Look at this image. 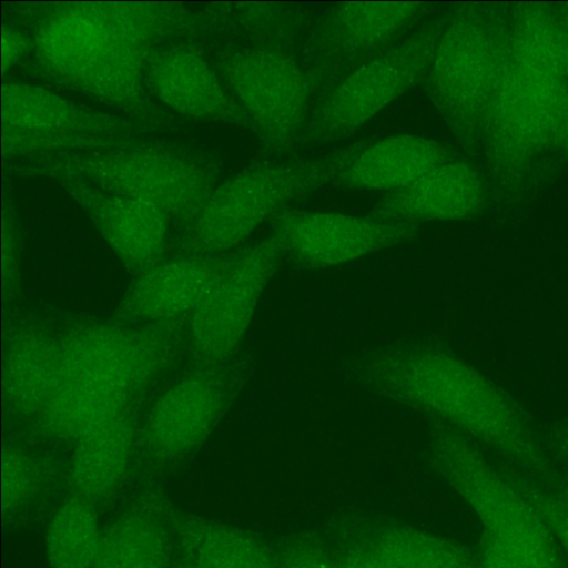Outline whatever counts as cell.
Instances as JSON below:
<instances>
[{
    "label": "cell",
    "mask_w": 568,
    "mask_h": 568,
    "mask_svg": "<svg viewBox=\"0 0 568 568\" xmlns=\"http://www.w3.org/2000/svg\"><path fill=\"white\" fill-rule=\"evenodd\" d=\"M365 377L395 402L435 417L539 476L551 466L510 398L477 368L435 347L402 346L377 354Z\"/></svg>",
    "instance_id": "1"
},
{
    "label": "cell",
    "mask_w": 568,
    "mask_h": 568,
    "mask_svg": "<svg viewBox=\"0 0 568 568\" xmlns=\"http://www.w3.org/2000/svg\"><path fill=\"white\" fill-rule=\"evenodd\" d=\"M17 13L34 41L24 71L50 84L122 45L156 47L225 28L222 3L206 8L171 2L24 3Z\"/></svg>",
    "instance_id": "2"
},
{
    "label": "cell",
    "mask_w": 568,
    "mask_h": 568,
    "mask_svg": "<svg viewBox=\"0 0 568 568\" xmlns=\"http://www.w3.org/2000/svg\"><path fill=\"white\" fill-rule=\"evenodd\" d=\"M8 168L27 176L78 178L151 203L184 225L219 184L222 171L210 154L148 139L120 149L26 159Z\"/></svg>",
    "instance_id": "3"
},
{
    "label": "cell",
    "mask_w": 568,
    "mask_h": 568,
    "mask_svg": "<svg viewBox=\"0 0 568 568\" xmlns=\"http://www.w3.org/2000/svg\"><path fill=\"white\" fill-rule=\"evenodd\" d=\"M372 142L361 139L313 159L258 163L219 183L184 225L183 251L215 256L241 247L280 210L332 184Z\"/></svg>",
    "instance_id": "4"
},
{
    "label": "cell",
    "mask_w": 568,
    "mask_h": 568,
    "mask_svg": "<svg viewBox=\"0 0 568 568\" xmlns=\"http://www.w3.org/2000/svg\"><path fill=\"white\" fill-rule=\"evenodd\" d=\"M182 333V322L74 325L61 337L59 384L110 412H122L170 368Z\"/></svg>",
    "instance_id": "5"
},
{
    "label": "cell",
    "mask_w": 568,
    "mask_h": 568,
    "mask_svg": "<svg viewBox=\"0 0 568 568\" xmlns=\"http://www.w3.org/2000/svg\"><path fill=\"white\" fill-rule=\"evenodd\" d=\"M429 460L437 476L478 519L484 534L524 552L544 568H566L542 517L514 486L507 471L487 459L478 444L439 424L430 438Z\"/></svg>",
    "instance_id": "6"
},
{
    "label": "cell",
    "mask_w": 568,
    "mask_h": 568,
    "mask_svg": "<svg viewBox=\"0 0 568 568\" xmlns=\"http://www.w3.org/2000/svg\"><path fill=\"white\" fill-rule=\"evenodd\" d=\"M445 21L444 14L426 19L396 47L321 93L311 108L298 145H326L349 138L424 80Z\"/></svg>",
    "instance_id": "7"
},
{
    "label": "cell",
    "mask_w": 568,
    "mask_h": 568,
    "mask_svg": "<svg viewBox=\"0 0 568 568\" xmlns=\"http://www.w3.org/2000/svg\"><path fill=\"white\" fill-rule=\"evenodd\" d=\"M215 69L251 119L264 152L290 155L306 124L315 84L296 53L253 44L216 53Z\"/></svg>",
    "instance_id": "8"
},
{
    "label": "cell",
    "mask_w": 568,
    "mask_h": 568,
    "mask_svg": "<svg viewBox=\"0 0 568 568\" xmlns=\"http://www.w3.org/2000/svg\"><path fill=\"white\" fill-rule=\"evenodd\" d=\"M429 2H341L315 19L301 61L318 97L364 63L386 53L432 11Z\"/></svg>",
    "instance_id": "9"
},
{
    "label": "cell",
    "mask_w": 568,
    "mask_h": 568,
    "mask_svg": "<svg viewBox=\"0 0 568 568\" xmlns=\"http://www.w3.org/2000/svg\"><path fill=\"white\" fill-rule=\"evenodd\" d=\"M284 257L274 233L226 253L220 276L187 320L186 341L199 366L222 365L236 352Z\"/></svg>",
    "instance_id": "10"
},
{
    "label": "cell",
    "mask_w": 568,
    "mask_h": 568,
    "mask_svg": "<svg viewBox=\"0 0 568 568\" xmlns=\"http://www.w3.org/2000/svg\"><path fill=\"white\" fill-rule=\"evenodd\" d=\"M490 33L476 8L462 6L446 16L424 78L429 100L469 148L493 82Z\"/></svg>",
    "instance_id": "11"
},
{
    "label": "cell",
    "mask_w": 568,
    "mask_h": 568,
    "mask_svg": "<svg viewBox=\"0 0 568 568\" xmlns=\"http://www.w3.org/2000/svg\"><path fill=\"white\" fill-rule=\"evenodd\" d=\"M237 377L222 365L200 366L168 387L153 403L141 444L158 463L178 462L209 438L232 404Z\"/></svg>",
    "instance_id": "12"
},
{
    "label": "cell",
    "mask_w": 568,
    "mask_h": 568,
    "mask_svg": "<svg viewBox=\"0 0 568 568\" xmlns=\"http://www.w3.org/2000/svg\"><path fill=\"white\" fill-rule=\"evenodd\" d=\"M287 255L307 268L347 264L367 254L413 240L419 224L368 215L284 207L268 221Z\"/></svg>",
    "instance_id": "13"
},
{
    "label": "cell",
    "mask_w": 568,
    "mask_h": 568,
    "mask_svg": "<svg viewBox=\"0 0 568 568\" xmlns=\"http://www.w3.org/2000/svg\"><path fill=\"white\" fill-rule=\"evenodd\" d=\"M192 41L169 42L151 50L144 80L152 98L179 115L229 124L255 134L248 115Z\"/></svg>",
    "instance_id": "14"
},
{
    "label": "cell",
    "mask_w": 568,
    "mask_h": 568,
    "mask_svg": "<svg viewBox=\"0 0 568 568\" xmlns=\"http://www.w3.org/2000/svg\"><path fill=\"white\" fill-rule=\"evenodd\" d=\"M54 181L83 210L128 270L139 274L163 260L171 221L164 211L78 178Z\"/></svg>",
    "instance_id": "15"
},
{
    "label": "cell",
    "mask_w": 568,
    "mask_h": 568,
    "mask_svg": "<svg viewBox=\"0 0 568 568\" xmlns=\"http://www.w3.org/2000/svg\"><path fill=\"white\" fill-rule=\"evenodd\" d=\"M226 253L162 260L136 274L115 311L116 322H182L196 311L220 276Z\"/></svg>",
    "instance_id": "16"
},
{
    "label": "cell",
    "mask_w": 568,
    "mask_h": 568,
    "mask_svg": "<svg viewBox=\"0 0 568 568\" xmlns=\"http://www.w3.org/2000/svg\"><path fill=\"white\" fill-rule=\"evenodd\" d=\"M2 126L105 136H142L158 130L68 99L44 85L8 80L1 89Z\"/></svg>",
    "instance_id": "17"
},
{
    "label": "cell",
    "mask_w": 568,
    "mask_h": 568,
    "mask_svg": "<svg viewBox=\"0 0 568 568\" xmlns=\"http://www.w3.org/2000/svg\"><path fill=\"white\" fill-rule=\"evenodd\" d=\"M483 200V184L477 172L467 162L455 158L414 183L388 192L367 215L414 223L459 221L474 215Z\"/></svg>",
    "instance_id": "18"
},
{
    "label": "cell",
    "mask_w": 568,
    "mask_h": 568,
    "mask_svg": "<svg viewBox=\"0 0 568 568\" xmlns=\"http://www.w3.org/2000/svg\"><path fill=\"white\" fill-rule=\"evenodd\" d=\"M169 499L143 493L102 528L92 568H175Z\"/></svg>",
    "instance_id": "19"
},
{
    "label": "cell",
    "mask_w": 568,
    "mask_h": 568,
    "mask_svg": "<svg viewBox=\"0 0 568 568\" xmlns=\"http://www.w3.org/2000/svg\"><path fill=\"white\" fill-rule=\"evenodd\" d=\"M62 375L61 337L38 324L17 327L6 343L2 394L18 417L38 416Z\"/></svg>",
    "instance_id": "20"
},
{
    "label": "cell",
    "mask_w": 568,
    "mask_h": 568,
    "mask_svg": "<svg viewBox=\"0 0 568 568\" xmlns=\"http://www.w3.org/2000/svg\"><path fill=\"white\" fill-rule=\"evenodd\" d=\"M136 430L130 407L77 439L68 469L71 494L95 505L114 496L126 476Z\"/></svg>",
    "instance_id": "21"
},
{
    "label": "cell",
    "mask_w": 568,
    "mask_h": 568,
    "mask_svg": "<svg viewBox=\"0 0 568 568\" xmlns=\"http://www.w3.org/2000/svg\"><path fill=\"white\" fill-rule=\"evenodd\" d=\"M444 144L414 134L372 142L333 181V185L363 191H396L455 159Z\"/></svg>",
    "instance_id": "22"
},
{
    "label": "cell",
    "mask_w": 568,
    "mask_h": 568,
    "mask_svg": "<svg viewBox=\"0 0 568 568\" xmlns=\"http://www.w3.org/2000/svg\"><path fill=\"white\" fill-rule=\"evenodd\" d=\"M168 518L178 558L196 568H276V554L242 528L183 511L170 501Z\"/></svg>",
    "instance_id": "23"
},
{
    "label": "cell",
    "mask_w": 568,
    "mask_h": 568,
    "mask_svg": "<svg viewBox=\"0 0 568 568\" xmlns=\"http://www.w3.org/2000/svg\"><path fill=\"white\" fill-rule=\"evenodd\" d=\"M347 532L383 568H478L477 557L459 542L410 525L359 524Z\"/></svg>",
    "instance_id": "24"
},
{
    "label": "cell",
    "mask_w": 568,
    "mask_h": 568,
    "mask_svg": "<svg viewBox=\"0 0 568 568\" xmlns=\"http://www.w3.org/2000/svg\"><path fill=\"white\" fill-rule=\"evenodd\" d=\"M102 528L97 505L71 494L48 518L43 552L48 568H92Z\"/></svg>",
    "instance_id": "25"
},
{
    "label": "cell",
    "mask_w": 568,
    "mask_h": 568,
    "mask_svg": "<svg viewBox=\"0 0 568 568\" xmlns=\"http://www.w3.org/2000/svg\"><path fill=\"white\" fill-rule=\"evenodd\" d=\"M229 29L248 44L296 53L313 23L310 11L282 2L229 3Z\"/></svg>",
    "instance_id": "26"
},
{
    "label": "cell",
    "mask_w": 568,
    "mask_h": 568,
    "mask_svg": "<svg viewBox=\"0 0 568 568\" xmlns=\"http://www.w3.org/2000/svg\"><path fill=\"white\" fill-rule=\"evenodd\" d=\"M144 139L142 136H105L2 126V156L4 160H26L97 152L130 146Z\"/></svg>",
    "instance_id": "27"
},
{
    "label": "cell",
    "mask_w": 568,
    "mask_h": 568,
    "mask_svg": "<svg viewBox=\"0 0 568 568\" xmlns=\"http://www.w3.org/2000/svg\"><path fill=\"white\" fill-rule=\"evenodd\" d=\"M48 464L32 452L14 444L2 449L1 506L9 521L37 504L52 485Z\"/></svg>",
    "instance_id": "28"
},
{
    "label": "cell",
    "mask_w": 568,
    "mask_h": 568,
    "mask_svg": "<svg viewBox=\"0 0 568 568\" xmlns=\"http://www.w3.org/2000/svg\"><path fill=\"white\" fill-rule=\"evenodd\" d=\"M507 474L514 486L542 517L568 557V503L561 495L546 490L526 477L509 471Z\"/></svg>",
    "instance_id": "29"
},
{
    "label": "cell",
    "mask_w": 568,
    "mask_h": 568,
    "mask_svg": "<svg viewBox=\"0 0 568 568\" xmlns=\"http://www.w3.org/2000/svg\"><path fill=\"white\" fill-rule=\"evenodd\" d=\"M22 240L17 211L10 200L2 204V294L4 300L12 298L21 280Z\"/></svg>",
    "instance_id": "30"
},
{
    "label": "cell",
    "mask_w": 568,
    "mask_h": 568,
    "mask_svg": "<svg viewBox=\"0 0 568 568\" xmlns=\"http://www.w3.org/2000/svg\"><path fill=\"white\" fill-rule=\"evenodd\" d=\"M276 568H339L337 555L321 541L298 537L276 554Z\"/></svg>",
    "instance_id": "31"
},
{
    "label": "cell",
    "mask_w": 568,
    "mask_h": 568,
    "mask_svg": "<svg viewBox=\"0 0 568 568\" xmlns=\"http://www.w3.org/2000/svg\"><path fill=\"white\" fill-rule=\"evenodd\" d=\"M477 567L544 568L529 556L487 534H483L479 555L477 557Z\"/></svg>",
    "instance_id": "32"
},
{
    "label": "cell",
    "mask_w": 568,
    "mask_h": 568,
    "mask_svg": "<svg viewBox=\"0 0 568 568\" xmlns=\"http://www.w3.org/2000/svg\"><path fill=\"white\" fill-rule=\"evenodd\" d=\"M34 50V41L30 33L12 24L1 28V68L4 74L12 67L24 60Z\"/></svg>",
    "instance_id": "33"
},
{
    "label": "cell",
    "mask_w": 568,
    "mask_h": 568,
    "mask_svg": "<svg viewBox=\"0 0 568 568\" xmlns=\"http://www.w3.org/2000/svg\"><path fill=\"white\" fill-rule=\"evenodd\" d=\"M339 568H383L359 541L347 537L337 551Z\"/></svg>",
    "instance_id": "34"
},
{
    "label": "cell",
    "mask_w": 568,
    "mask_h": 568,
    "mask_svg": "<svg viewBox=\"0 0 568 568\" xmlns=\"http://www.w3.org/2000/svg\"><path fill=\"white\" fill-rule=\"evenodd\" d=\"M558 446L561 455L568 460V424L559 435Z\"/></svg>",
    "instance_id": "35"
},
{
    "label": "cell",
    "mask_w": 568,
    "mask_h": 568,
    "mask_svg": "<svg viewBox=\"0 0 568 568\" xmlns=\"http://www.w3.org/2000/svg\"><path fill=\"white\" fill-rule=\"evenodd\" d=\"M176 564H175V568H196L195 566L184 561V560H181L179 558H176Z\"/></svg>",
    "instance_id": "36"
},
{
    "label": "cell",
    "mask_w": 568,
    "mask_h": 568,
    "mask_svg": "<svg viewBox=\"0 0 568 568\" xmlns=\"http://www.w3.org/2000/svg\"><path fill=\"white\" fill-rule=\"evenodd\" d=\"M561 496H562V497L565 498V500L568 503V486H567V488H566L565 493H564V494H561Z\"/></svg>",
    "instance_id": "37"
}]
</instances>
